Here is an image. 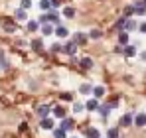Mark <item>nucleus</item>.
<instances>
[{
    "mask_svg": "<svg viewBox=\"0 0 146 138\" xmlns=\"http://www.w3.org/2000/svg\"><path fill=\"white\" fill-rule=\"evenodd\" d=\"M119 44L121 46H126L128 44V32H121L119 34Z\"/></svg>",
    "mask_w": 146,
    "mask_h": 138,
    "instance_id": "nucleus-20",
    "label": "nucleus"
},
{
    "mask_svg": "<svg viewBox=\"0 0 146 138\" xmlns=\"http://www.w3.org/2000/svg\"><path fill=\"white\" fill-rule=\"evenodd\" d=\"M134 28H136V22H132V20L126 18V22H124V26H122V32H132Z\"/></svg>",
    "mask_w": 146,
    "mask_h": 138,
    "instance_id": "nucleus-13",
    "label": "nucleus"
},
{
    "mask_svg": "<svg viewBox=\"0 0 146 138\" xmlns=\"http://www.w3.org/2000/svg\"><path fill=\"white\" fill-rule=\"evenodd\" d=\"M65 113H67V111H65V107H61V105L53 109V115L57 116V118H63V116H65Z\"/></svg>",
    "mask_w": 146,
    "mask_h": 138,
    "instance_id": "nucleus-16",
    "label": "nucleus"
},
{
    "mask_svg": "<svg viewBox=\"0 0 146 138\" xmlns=\"http://www.w3.org/2000/svg\"><path fill=\"white\" fill-rule=\"evenodd\" d=\"M61 99H63V101H71L73 97L69 95V93H63V95H61Z\"/></svg>",
    "mask_w": 146,
    "mask_h": 138,
    "instance_id": "nucleus-35",
    "label": "nucleus"
},
{
    "mask_svg": "<svg viewBox=\"0 0 146 138\" xmlns=\"http://www.w3.org/2000/svg\"><path fill=\"white\" fill-rule=\"evenodd\" d=\"M61 14H63L65 18H75V8H71V6H65Z\"/></svg>",
    "mask_w": 146,
    "mask_h": 138,
    "instance_id": "nucleus-15",
    "label": "nucleus"
},
{
    "mask_svg": "<svg viewBox=\"0 0 146 138\" xmlns=\"http://www.w3.org/2000/svg\"><path fill=\"white\" fill-rule=\"evenodd\" d=\"M53 138H67V132L63 128H57V130H53Z\"/></svg>",
    "mask_w": 146,
    "mask_h": 138,
    "instance_id": "nucleus-24",
    "label": "nucleus"
},
{
    "mask_svg": "<svg viewBox=\"0 0 146 138\" xmlns=\"http://www.w3.org/2000/svg\"><path fill=\"white\" fill-rule=\"evenodd\" d=\"M73 126H75L73 118H67V116H63V118H61V126H59V128H63V130L67 132V130H71Z\"/></svg>",
    "mask_w": 146,
    "mask_h": 138,
    "instance_id": "nucleus-1",
    "label": "nucleus"
},
{
    "mask_svg": "<svg viewBox=\"0 0 146 138\" xmlns=\"http://www.w3.org/2000/svg\"><path fill=\"white\" fill-rule=\"evenodd\" d=\"M134 14V6H126L124 8V18H128V16H132Z\"/></svg>",
    "mask_w": 146,
    "mask_h": 138,
    "instance_id": "nucleus-29",
    "label": "nucleus"
},
{
    "mask_svg": "<svg viewBox=\"0 0 146 138\" xmlns=\"http://www.w3.org/2000/svg\"><path fill=\"white\" fill-rule=\"evenodd\" d=\"M101 36H103V32H101V30H91V34H89V38H91V40H99Z\"/></svg>",
    "mask_w": 146,
    "mask_h": 138,
    "instance_id": "nucleus-26",
    "label": "nucleus"
},
{
    "mask_svg": "<svg viewBox=\"0 0 146 138\" xmlns=\"http://www.w3.org/2000/svg\"><path fill=\"white\" fill-rule=\"evenodd\" d=\"M93 95H95V99H101V97L105 95V87H103V85H99V87H93Z\"/></svg>",
    "mask_w": 146,
    "mask_h": 138,
    "instance_id": "nucleus-19",
    "label": "nucleus"
},
{
    "mask_svg": "<svg viewBox=\"0 0 146 138\" xmlns=\"http://www.w3.org/2000/svg\"><path fill=\"white\" fill-rule=\"evenodd\" d=\"M85 109H87V111H97V109H99V101H97V99L87 101V103H85Z\"/></svg>",
    "mask_w": 146,
    "mask_h": 138,
    "instance_id": "nucleus-9",
    "label": "nucleus"
},
{
    "mask_svg": "<svg viewBox=\"0 0 146 138\" xmlns=\"http://www.w3.org/2000/svg\"><path fill=\"white\" fill-rule=\"evenodd\" d=\"M49 2H51V8H55V6L61 4V0H49Z\"/></svg>",
    "mask_w": 146,
    "mask_h": 138,
    "instance_id": "nucleus-36",
    "label": "nucleus"
},
{
    "mask_svg": "<svg viewBox=\"0 0 146 138\" xmlns=\"http://www.w3.org/2000/svg\"><path fill=\"white\" fill-rule=\"evenodd\" d=\"M51 51L59 53V51H63V46H61V44H53V46H51Z\"/></svg>",
    "mask_w": 146,
    "mask_h": 138,
    "instance_id": "nucleus-31",
    "label": "nucleus"
},
{
    "mask_svg": "<svg viewBox=\"0 0 146 138\" xmlns=\"http://www.w3.org/2000/svg\"><path fill=\"white\" fill-rule=\"evenodd\" d=\"M83 109H85V105H81V103H75L73 105V113H81Z\"/></svg>",
    "mask_w": 146,
    "mask_h": 138,
    "instance_id": "nucleus-30",
    "label": "nucleus"
},
{
    "mask_svg": "<svg viewBox=\"0 0 146 138\" xmlns=\"http://www.w3.org/2000/svg\"><path fill=\"white\" fill-rule=\"evenodd\" d=\"M40 8H42V10H49V8H51V2H49V0H42V2H40Z\"/></svg>",
    "mask_w": 146,
    "mask_h": 138,
    "instance_id": "nucleus-28",
    "label": "nucleus"
},
{
    "mask_svg": "<svg viewBox=\"0 0 146 138\" xmlns=\"http://www.w3.org/2000/svg\"><path fill=\"white\" fill-rule=\"evenodd\" d=\"M75 51H77V44L75 42H67L63 46V53H67V55H75Z\"/></svg>",
    "mask_w": 146,
    "mask_h": 138,
    "instance_id": "nucleus-2",
    "label": "nucleus"
},
{
    "mask_svg": "<svg viewBox=\"0 0 146 138\" xmlns=\"http://www.w3.org/2000/svg\"><path fill=\"white\" fill-rule=\"evenodd\" d=\"M132 124V115H124L121 118V126H130Z\"/></svg>",
    "mask_w": 146,
    "mask_h": 138,
    "instance_id": "nucleus-21",
    "label": "nucleus"
},
{
    "mask_svg": "<svg viewBox=\"0 0 146 138\" xmlns=\"http://www.w3.org/2000/svg\"><path fill=\"white\" fill-rule=\"evenodd\" d=\"M53 34L59 36V38H67V36H69V30H67L65 26H57V28H53Z\"/></svg>",
    "mask_w": 146,
    "mask_h": 138,
    "instance_id": "nucleus-3",
    "label": "nucleus"
},
{
    "mask_svg": "<svg viewBox=\"0 0 146 138\" xmlns=\"http://www.w3.org/2000/svg\"><path fill=\"white\" fill-rule=\"evenodd\" d=\"M20 6H22L24 10H28V8L32 6V0H22V2H20Z\"/></svg>",
    "mask_w": 146,
    "mask_h": 138,
    "instance_id": "nucleus-33",
    "label": "nucleus"
},
{
    "mask_svg": "<svg viewBox=\"0 0 146 138\" xmlns=\"http://www.w3.org/2000/svg\"><path fill=\"white\" fill-rule=\"evenodd\" d=\"M124 22H126V18H124V16H122L121 20H119V22L115 24V28H117V30H122V26H124Z\"/></svg>",
    "mask_w": 146,
    "mask_h": 138,
    "instance_id": "nucleus-32",
    "label": "nucleus"
},
{
    "mask_svg": "<svg viewBox=\"0 0 146 138\" xmlns=\"http://www.w3.org/2000/svg\"><path fill=\"white\" fill-rule=\"evenodd\" d=\"M32 47H34L36 51H42V49H44V44H42V40H34V42H32Z\"/></svg>",
    "mask_w": 146,
    "mask_h": 138,
    "instance_id": "nucleus-25",
    "label": "nucleus"
},
{
    "mask_svg": "<svg viewBox=\"0 0 146 138\" xmlns=\"http://www.w3.org/2000/svg\"><path fill=\"white\" fill-rule=\"evenodd\" d=\"M79 65L83 69H93V59L91 57H81L79 59Z\"/></svg>",
    "mask_w": 146,
    "mask_h": 138,
    "instance_id": "nucleus-6",
    "label": "nucleus"
},
{
    "mask_svg": "<svg viewBox=\"0 0 146 138\" xmlns=\"http://www.w3.org/2000/svg\"><path fill=\"white\" fill-rule=\"evenodd\" d=\"M122 53H124L126 57H132V55L136 53V47H134V46H124V47H122Z\"/></svg>",
    "mask_w": 146,
    "mask_h": 138,
    "instance_id": "nucleus-12",
    "label": "nucleus"
},
{
    "mask_svg": "<svg viewBox=\"0 0 146 138\" xmlns=\"http://www.w3.org/2000/svg\"><path fill=\"white\" fill-rule=\"evenodd\" d=\"M79 93H81V95H89V93H93V87H91L89 83H83V85L79 87Z\"/></svg>",
    "mask_w": 146,
    "mask_h": 138,
    "instance_id": "nucleus-17",
    "label": "nucleus"
},
{
    "mask_svg": "<svg viewBox=\"0 0 146 138\" xmlns=\"http://www.w3.org/2000/svg\"><path fill=\"white\" fill-rule=\"evenodd\" d=\"M28 30H30V32H36V30H40V22H36V20H30V22H28Z\"/></svg>",
    "mask_w": 146,
    "mask_h": 138,
    "instance_id": "nucleus-23",
    "label": "nucleus"
},
{
    "mask_svg": "<svg viewBox=\"0 0 146 138\" xmlns=\"http://www.w3.org/2000/svg\"><path fill=\"white\" fill-rule=\"evenodd\" d=\"M132 122H134L136 126H144L146 124V115H136L134 118H132Z\"/></svg>",
    "mask_w": 146,
    "mask_h": 138,
    "instance_id": "nucleus-10",
    "label": "nucleus"
},
{
    "mask_svg": "<svg viewBox=\"0 0 146 138\" xmlns=\"http://www.w3.org/2000/svg\"><path fill=\"white\" fill-rule=\"evenodd\" d=\"M142 4H144V6H146V0H142Z\"/></svg>",
    "mask_w": 146,
    "mask_h": 138,
    "instance_id": "nucleus-38",
    "label": "nucleus"
},
{
    "mask_svg": "<svg viewBox=\"0 0 146 138\" xmlns=\"http://www.w3.org/2000/svg\"><path fill=\"white\" fill-rule=\"evenodd\" d=\"M0 67H2V69H8V63H6V59H4V57H0Z\"/></svg>",
    "mask_w": 146,
    "mask_h": 138,
    "instance_id": "nucleus-34",
    "label": "nucleus"
},
{
    "mask_svg": "<svg viewBox=\"0 0 146 138\" xmlns=\"http://www.w3.org/2000/svg\"><path fill=\"white\" fill-rule=\"evenodd\" d=\"M16 20H18V22H24V20H28V14H26L24 8H18V10H16Z\"/></svg>",
    "mask_w": 146,
    "mask_h": 138,
    "instance_id": "nucleus-11",
    "label": "nucleus"
},
{
    "mask_svg": "<svg viewBox=\"0 0 146 138\" xmlns=\"http://www.w3.org/2000/svg\"><path fill=\"white\" fill-rule=\"evenodd\" d=\"M49 113H51V107H49V105H40V107H38V115L42 116V118H44V116H49Z\"/></svg>",
    "mask_w": 146,
    "mask_h": 138,
    "instance_id": "nucleus-5",
    "label": "nucleus"
},
{
    "mask_svg": "<svg viewBox=\"0 0 146 138\" xmlns=\"http://www.w3.org/2000/svg\"><path fill=\"white\" fill-rule=\"evenodd\" d=\"M97 111H99L103 116H109V113H111V107H109V105H99Z\"/></svg>",
    "mask_w": 146,
    "mask_h": 138,
    "instance_id": "nucleus-22",
    "label": "nucleus"
},
{
    "mask_svg": "<svg viewBox=\"0 0 146 138\" xmlns=\"http://www.w3.org/2000/svg\"><path fill=\"white\" fill-rule=\"evenodd\" d=\"M40 30H42L44 36H51V34H53V26H51V24H42Z\"/></svg>",
    "mask_w": 146,
    "mask_h": 138,
    "instance_id": "nucleus-14",
    "label": "nucleus"
},
{
    "mask_svg": "<svg viewBox=\"0 0 146 138\" xmlns=\"http://www.w3.org/2000/svg\"><path fill=\"white\" fill-rule=\"evenodd\" d=\"M138 30H140L142 34H146V22H142V24H140V26H138Z\"/></svg>",
    "mask_w": 146,
    "mask_h": 138,
    "instance_id": "nucleus-37",
    "label": "nucleus"
},
{
    "mask_svg": "<svg viewBox=\"0 0 146 138\" xmlns=\"http://www.w3.org/2000/svg\"><path fill=\"white\" fill-rule=\"evenodd\" d=\"M4 32H8V34H12V32H16V26L10 22V20H4Z\"/></svg>",
    "mask_w": 146,
    "mask_h": 138,
    "instance_id": "nucleus-18",
    "label": "nucleus"
},
{
    "mask_svg": "<svg viewBox=\"0 0 146 138\" xmlns=\"http://www.w3.org/2000/svg\"><path fill=\"white\" fill-rule=\"evenodd\" d=\"M87 40H89V38H87L85 34H81V32H77V34H75V38H73V42H75L77 46H79V44H81V46H83V44H87Z\"/></svg>",
    "mask_w": 146,
    "mask_h": 138,
    "instance_id": "nucleus-7",
    "label": "nucleus"
},
{
    "mask_svg": "<svg viewBox=\"0 0 146 138\" xmlns=\"http://www.w3.org/2000/svg\"><path fill=\"white\" fill-rule=\"evenodd\" d=\"M107 138H119V128H109Z\"/></svg>",
    "mask_w": 146,
    "mask_h": 138,
    "instance_id": "nucleus-27",
    "label": "nucleus"
},
{
    "mask_svg": "<svg viewBox=\"0 0 146 138\" xmlns=\"http://www.w3.org/2000/svg\"><path fill=\"white\" fill-rule=\"evenodd\" d=\"M40 126H42L44 130H51V128H53V120H51L49 116H44L42 122H40Z\"/></svg>",
    "mask_w": 146,
    "mask_h": 138,
    "instance_id": "nucleus-4",
    "label": "nucleus"
},
{
    "mask_svg": "<svg viewBox=\"0 0 146 138\" xmlns=\"http://www.w3.org/2000/svg\"><path fill=\"white\" fill-rule=\"evenodd\" d=\"M85 136H87V138H101V132H99L97 128H93V126H91V128H87V130H85Z\"/></svg>",
    "mask_w": 146,
    "mask_h": 138,
    "instance_id": "nucleus-8",
    "label": "nucleus"
}]
</instances>
